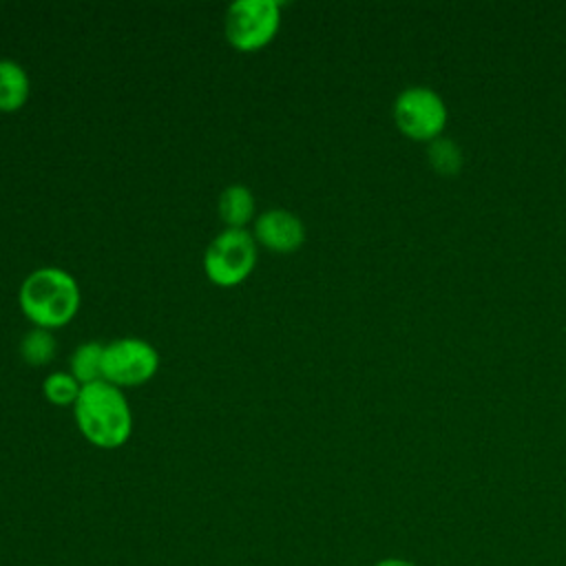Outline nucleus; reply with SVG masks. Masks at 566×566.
<instances>
[{"label": "nucleus", "mask_w": 566, "mask_h": 566, "mask_svg": "<svg viewBox=\"0 0 566 566\" xmlns=\"http://www.w3.org/2000/svg\"><path fill=\"white\" fill-rule=\"evenodd\" d=\"M217 210H219V219L226 223V228H245L254 219L256 201L248 186L232 184L219 195Z\"/></svg>", "instance_id": "9"}, {"label": "nucleus", "mask_w": 566, "mask_h": 566, "mask_svg": "<svg viewBox=\"0 0 566 566\" xmlns=\"http://www.w3.org/2000/svg\"><path fill=\"white\" fill-rule=\"evenodd\" d=\"M281 29V4L276 0H234L223 20L228 42L239 51H259Z\"/></svg>", "instance_id": "4"}, {"label": "nucleus", "mask_w": 566, "mask_h": 566, "mask_svg": "<svg viewBox=\"0 0 566 566\" xmlns=\"http://www.w3.org/2000/svg\"><path fill=\"white\" fill-rule=\"evenodd\" d=\"M20 358L33 367L46 365L53 360L57 343L51 329L44 327H33L20 338Z\"/></svg>", "instance_id": "11"}, {"label": "nucleus", "mask_w": 566, "mask_h": 566, "mask_svg": "<svg viewBox=\"0 0 566 566\" xmlns=\"http://www.w3.org/2000/svg\"><path fill=\"white\" fill-rule=\"evenodd\" d=\"M252 237L256 245H263L276 254L296 252L305 241L303 221L285 208H268L254 219Z\"/></svg>", "instance_id": "7"}, {"label": "nucleus", "mask_w": 566, "mask_h": 566, "mask_svg": "<svg viewBox=\"0 0 566 566\" xmlns=\"http://www.w3.org/2000/svg\"><path fill=\"white\" fill-rule=\"evenodd\" d=\"M80 391L82 385L71 371H51L42 382L44 398L55 407H73Z\"/></svg>", "instance_id": "12"}, {"label": "nucleus", "mask_w": 566, "mask_h": 566, "mask_svg": "<svg viewBox=\"0 0 566 566\" xmlns=\"http://www.w3.org/2000/svg\"><path fill=\"white\" fill-rule=\"evenodd\" d=\"M104 347L106 343H97V340H86L82 345H77L71 354L69 360V371L77 378V382L91 385L97 380H104L102 369H104Z\"/></svg>", "instance_id": "10"}, {"label": "nucleus", "mask_w": 566, "mask_h": 566, "mask_svg": "<svg viewBox=\"0 0 566 566\" xmlns=\"http://www.w3.org/2000/svg\"><path fill=\"white\" fill-rule=\"evenodd\" d=\"M374 566H416V564L402 557H385V559H378Z\"/></svg>", "instance_id": "14"}, {"label": "nucleus", "mask_w": 566, "mask_h": 566, "mask_svg": "<svg viewBox=\"0 0 566 566\" xmlns=\"http://www.w3.org/2000/svg\"><path fill=\"white\" fill-rule=\"evenodd\" d=\"M31 93L27 69L15 60H0V113L20 111Z\"/></svg>", "instance_id": "8"}, {"label": "nucleus", "mask_w": 566, "mask_h": 566, "mask_svg": "<svg viewBox=\"0 0 566 566\" xmlns=\"http://www.w3.org/2000/svg\"><path fill=\"white\" fill-rule=\"evenodd\" d=\"M394 119L407 137L433 142L447 122V108L431 88L413 86L398 95L394 104Z\"/></svg>", "instance_id": "6"}, {"label": "nucleus", "mask_w": 566, "mask_h": 566, "mask_svg": "<svg viewBox=\"0 0 566 566\" xmlns=\"http://www.w3.org/2000/svg\"><path fill=\"white\" fill-rule=\"evenodd\" d=\"M159 369L157 349L137 336H122L104 347L102 376L115 387H137L148 382Z\"/></svg>", "instance_id": "5"}, {"label": "nucleus", "mask_w": 566, "mask_h": 566, "mask_svg": "<svg viewBox=\"0 0 566 566\" xmlns=\"http://www.w3.org/2000/svg\"><path fill=\"white\" fill-rule=\"evenodd\" d=\"M82 303L75 276L55 265H42L29 272L18 290V305L33 327L57 329L69 325Z\"/></svg>", "instance_id": "2"}, {"label": "nucleus", "mask_w": 566, "mask_h": 566, "mask_svg": "<svg viewBox=\"0 0 566 566\" xmlns=\"http://www.w3.org/2000/svg\"><path fill=\"white\" fill-rule=\"evenodd\" d=\"M429 164L438 175L453 177L462 168V153L451 139L436 137L429 144Z\"/></svg>", "instance_id": "13"}, {"label": "nucleus", "mask_w": 566, "mask_h": 566, "mask_svg": "<svg viewBox=\"0 0 566 566\" xmlns=\"http://www.w3.org/2000/svg\"><path fill=\"white\" fill-rule=\"evenodd\" d=\"M73 418L80 433L97 449H119L133 433V409L124 391L106 380L84 385Z\"/></svg>", "instance_id": "1"}, {"label": "nucleus", "mask_w": 566, "mask_h": 566, "mask_svg": "<svg viewBox=\"0 0 566 566\" xmlns=\"http://www.w3.org/2000/svg\"><path fill=\"white\" fill-rule=\"evenodd\" d=\"M256 265V241L245 228L221 230L203 252V272L219 287L243 283Z\"/></svg>", "instance_id": "3"}]
</instances>
